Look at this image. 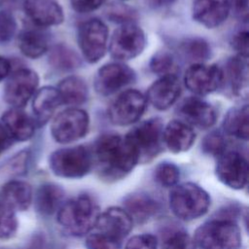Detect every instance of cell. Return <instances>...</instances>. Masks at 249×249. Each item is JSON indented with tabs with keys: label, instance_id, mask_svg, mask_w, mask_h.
I'll use <instances>...</instances> for the list:
<instances>
[{
	"label": "cell",
	"instance_id": "83f0119b",
	"mask_svg": "<svg viewBox=\"0 0 249 249\" xmlns=\"http://www.w3.org/2000/svg\"><path fill=\"white\" fill-rule=\"evenodd\" d=\"M49 40L45 33L37 29H27L18 36V48L20 52L30 58L42 56L47 51Z\"/></svg>",
	"mask_w": 249,
	"mask_h": 249
},
{
	"label": "cell",
	"instance_id": "603a6c76",
	"mask_svg": "<svg viewBox=\"0 0 249 249\" xmlns=\"http://www.w3.org/2000/svg\"><path fill=\"white\" fill-rule=\"evenodd\" d=\"M2 122L12 139L25 141L34 134V122L19 108H13L7 111L2 116Z\"/></svg>",
	"mask_w": 249,
	"mask_h": 249
},
{
	"label": "cell",
	"instance_id": "30bf717a",
	"mask_svg": "<svg viewBox=\"0 0 249 249\" xmlns=\"http://www.w3.org/2000/svg\"><path fill=\"white\" fill-rule=\"evenodd\" d=\"M147 106L146 96L135 89L123 91L111 103L108 118L113 124L128 125L138 121Z\"/></svg>",
	"mask_w": 249,
	"mask_h": 249
},
{
	"label": "cell",
	"instance_id": "f6af8a7d",
	"mask_svg": "<svg viewBox=\"0 0 249 249\" xmlns=\"http://www.w3.org/2000/svg\"><path fill=\"white\" fill-rule=\"evenodd\" d=\"M11 70V63L5 57L0 56V81H2Z\"/></svg>",
	"mask_w": 249,
	"mask_h": 249
},
{
	"label": "cell",
	"instance_id": "3957f363",
	"mask_svg": "<svg viewBox=\"0 0 249 249\" xmlns=\"http://www.w3.org/2000/svg\"><path fill=\"white\" fill-rule=\"evenodd\" d=\"M209 205L208 194L194 183L176 185L169 194V206L172 213L184 221H192L203 216Z\"/></svg>",
	"mask_w": 249,
	"mask_h": 249
},
{
	"label": "cell",
	"instance_id": "74e56055",
	"mask_svg": "<svg viewBox=\"0 0 249 249\" xmlns=\"http://www.w3.org/2000/svg\"><path fill=\"white\" fill-rule=\"evenodd\" d=\"M16 27L13 16L7 12H0V43L10 41L16 32Z\"/></svg>",
	"mask_w": 249,
	"mask_h": 249
},
{
	"label": "cell",
	"instance_id": "6da1fadb",
	"mask_svg": "<svg viewBox=\"0 0 249 249\" xmlns=\"http://www.w3.org/2000/svg\"><path fill=\"white\" fill-rule=\"evenodd\" d=\"M91 155L100 176L110 181L122 179L139 162L138 155L126 136L114 133L100 136Z\"/></svg>",
	"mask_w": 249,
	"mask_h": 249
},
{
	"label": "cell",
	"instance_id": "ffe728a7",
	"mask_svg": "<svg viewBox=\"0 0 249 249\" xmlns=\"http://www.w3.org/2000/svg\"><path fill=\"white\" fill-rule=\"evenodd\" d=\"M24 11L38 26L60 24L64 19L63 10L54 0H25Z\"/></svg>",
	"mask_w": 249,
	"mask_h": 249
},
{
	"label": "cell",
	"instance_id": "4dcf8cb0",
	"mask_svg": "<svg viewBox=\"0 0 249 249\" xmlns=\"http://www.w3.org/2000/svg\"><path fill=\"white\" fill-rule=\"evenodd\" d=\"M50 63L59 70H73L80 66L78 54L64 45H56L50 53Z\"/></svg>",
	"mask_w": 249,
	"mask_h": 249
},
{
	"label": "cell",
	"instance_id": "cb8c5ba5",
	"mask_svg": "<svg viewBox=\"0 0 249 249\" xmlns=\"http://www.w3.org/2000/svg\"><path fill=\"white\" fill-rule=\"evenodd\" d=\"M1 198L14 211L26 210L32 201L31 186L23 181H10L3 186Z\"/></svg>",
	"mask_w": 249,
	"mask_h": 249
},
{
	"label": "cell",
	"instance_id": "d4e9b609",
	"mask_svg": "<svg viewBox=\"0 0 249 249\" xmlns=\"http://www.w3.org/2000/svg\"><path fill=\"white\" fill-rule=\"evenodd\" d=\"M56 89L62 104L69 106L82 105L86 102L89 94L87 84L78 76L65 77L59 82Z\"/></svg>",
	"mask_w": 249,
	"mask_h": 249
},
{
	"label": "cell",
	"instance_id": "9c48e42d",
	"mask_svg": "<svg viewBox=\"0 0 249 249\" xmlns=\"http://www.w3.org/2000/svg\"><path fill=\"white\" fill-rule=\"evenodd\" d=\"M88 113L80 108L71 107L58 113L53 120L51 132L59 143H71L83 138L89 129Z\"/></svg>",
	"mask_w": 249,
	"mask_h": 249
},
{
	"label": "cell",
	"instance_id": "d6a6232c",
	"mask_svg": "<svg viewBox=\"0 0 249 249\" xmlns=\"http://www.w3.org/2000/svg\"><path fill=\"white\" fill-rule=\"evenodd\" d=\"M18 228L15 211L0 197V238L12 237Z\"/></svg>",
	"mask_w": 249,
	"mask_h": 249
},
{
	"label": "cell",
	"instance_id": "f1b7e54d",
	"mask_svg": "<svg viewBox=\"0 0 249 249\" xmlns=\"http://www.w3.org/2000/svg\"><path fill=\"white\" fill-rule=\"evenodd\" d=\"M63 191L56 185L45 184L41 186L36 194L35 203L37 210L44 215L57 212L62 205Z\"/></svg>",
	"mask_w": 249,
	"mask_h": 249
},
{
	"label": "cell",
	"instance_id": "277c9868",
	"mask_svg": "<svg viewBox=\"0 0 249 249\" xmlns=\"http://www.w3.org/2000/svg\"><path fill=\"white\" fill-rule=\"evenodd\" d=\"M194 241L200 249H238L241 235L234 222L217 219L201 225L195 233Z\"/></svg>",
	"mask_w": 249,
	"mask_h": 249
},
{
	"label": "cell",
	"instance_id": "2e32d148",
	"mask_svg": "<svg viewBox=\"0 0 249 249\" xmlns=\"http://www.w3.org/2000/svg\"><path fill=\"white\" fill-rule=\"evenodd\" d=\"M133 221L128 213L120 207H110L100 213L91 231L123 241L130 232Z\"/></svg>",
	"mask_w": 249,
	"mask_h": 249
},
{
	"label": "cell",
	"instance_id": "484cf974",
	"mask_svg": "<svg viewBox=\"0 0 249 249\" xmlns=\"http://www.w3.org/2000/svg\"><path fill=\"white\" fill-rule=\"evenodd\" d=\"M225 131L235 138L247 140L249 136V109L248 105L231 109L223 122Z\"/></svg>",
	"mask_w": 249,
	"mask_h": 249
},
{
	"label": "cell",
	"instance_id": "8d00e7d4",
	"mask_svg": "<svg viewBox=\"0 0 249 249\" xmlns=\"http://www.w3.org/2000/svg\"><path fill=\"white\" fill-rule=\"evenodd\" d=\"M202 149L205 153L218 157L226 151V141L220 132L212 131L203 139Z\"/></svg>",
	"mask_w": 249,
	"mask_h": 249
},
{
	"label": "cell",
	"instance_id": "7a4b0ae2",
	"mask_svg": "<svg viewBox=\"0 0 249 249\" xmlns=\"http://www.w3.org/2000/svg\"><path fill=\"white\" fill-rule=\"evenodd\" d=\"M96 202L89 196H78L62 203L57 211V222L68 233L81 236L89 233L99 216Z\"/></svg>",
	"mask_w": 249,
	"mask_h": 249
},
{
	"label": "cell",
	"instance_id": "60d3db41",
	"mask_svg": "<svg viewBox=\"0 0 249 249\" xmlns=\"http://www.w3.org/2000/svg\"><path fill=\"white\" fill-rule=\"evenodd\" d=\"M107 0H70L73 10L79 14H87L100 8Z\"/></svg>",
	"mask_w": 249,
	"mask_h": 249
},
{
	"label": "cell",
	"instance_id": "4fadbf2b",
	"mask_svg": "<svg viewBox=\"0 0 249 249\" xmlns=\"http://www.w3.org/2000/svg\"><path fill=\"white\" fill-rule=\"evenodd\" d=\"M184 82L186 88L196 95L209 94L222 85L221 67L216 64L195 63L185 73Z\"/></svg>",
	"mask_w": 249,
	"mask_h": 249
},
{
	"label": "cell",
	"instance_id": "5b68a950",
	"mask_svg": "<svg viewBox=\"0 0 249 249\" xmlns=\"http://www.w3.org/2000/svg\"><path fill=\"white\" fill-rule=\"evenodd\" d=\"M49 162L52 171L56 176L68 179L85 176L93 164L91 153L84 146L56 150L51 155Z\"/></svg>",
	"mask_w": 249,
	"mask_h": 249
},
{
	"label": "cell",
	"instance_id": "836d02e7",
	"mask_svg": "<svg viewBox=\"0 0 249 249\" xmlns=\"http://www.w3.org/2000/svg\"><path fill=\"white\" fill-rule=\"evenodd\" d=\"M154 176L160 185L163 187H174L179 180L180 171L172 162H161L155 168Z\"/></svg>",
	"mask_w": 249,
	"mask_h": 249
},
{
	"label": "cell",
	"instance_id": "52a82bcc",
	"mask_svg": "<svg viewBox=\"0 0 249 249\" xmlns=\"http://www.w3.org/2000/svg\"><path fill=\"white\" fill-rule=\"evenodd\" d=\"M77 40L84 58L89 63H95L106 53L108 28L102 20L89 18L79 25Z\"/></svg>",
	"mask_w": 249,
	"mask_h": 249
},
{
	"label": "cell",
	"instance_id": "ab89813d",
	"mask_svg": "<svg viewBox=\"0 0 249 249\" xmlns=\"http://www.w3.org/2000/svg\"><path fill=\"white\" fill-rule=\"evenodd\" d=\"M232 48L237 54L243 57H248L249 53V33L247 30H240L232 36Z\"/></svg>",
	"mask_w": 249,
	"mask_h": 249
},
{
	"label": "cell",
	"instance_id": "4316f807",
	"mask_svg": "<svg viewBox=\"0 0 249 249\" xmlns=\"http://www.w3.org/2000/svg\"><path fill=\"white\" fill-rule=\"evenodd\" d=\"M158 203L151 196L143 194L131 195L124 202V210L132 221L142 223L151 218L158 210Z\"/></svg>",
	"mask_w": 249,
	"mask_h": 249
},
{
	"label": "cell",
	"instance_id": "e0dca14e",
	"mask_svg": "<svg viewBox=\"0 0 249 249\" xmlns=\"http://www.w3.org/2000/svg\"><path fill=\"white\" fill-rule=\"evenodd\" d=\"M178 114L184 123L198 128L211 127L217 120L215 108L198 97L185 99L178 108Z\"/></svg>",
	"mask_w": 249,
	"mask_h": 249
},
{
	"label": "cell",
	"instance_id": "bcb514c9",
	"mask_svg": "<svg viewBox=\"0 0 249 249\" xmlns=\"http://www.w3.org/2000/svg\"><path fill=\"white\" fill-rule=\"evenodd\" d=\"M175 1L176 0H147V3L152 8L160 9V8H165L172 5Z\"/></svg>",
	"mask_w": 249,
	"mask_h": 249
},
{
	"label": "cell",
	"instance_id": "7c38bea8",
	"mask_svg": "<svg viewBox=\"0 0 249 249\" xmlns=\"http://www.w3.org/2000/svg\"><path fill=\"white\" fill-rule=\"evenodd\" d=\"M216 175L226 186L235 190L242 189L248 180L247 160L238 152L225 151L218 156Z\"/></svg>",
	"mask_w": 249,
	"mask_h": 249
},
{
	"label": "cell",
	"instance_id": "d590c367",
	"mask_svg": "<svg viewBox=\"0 0 249 249\" xmlns=\"http://www.w3.org/2000/svg\"><path fill=\"white\" fill-rule=\"evenodd\" d=\"M161 249H196V243L186 232L176 231L164 240Z\"/></svg>",
	"mask_w": 249,
	"mask_h": 249
},
{
	"label": "cell",
	"instance_id": "f35d334b",
	"mask_svg": "<svg viewBox=\"0 0 249 249\" xmlns=\"http://www.w3.org/2000/svg\"><path fill=\"white\" fill-rule=\"evenodd\" d=\"M157 238L152 234L132 236L125 244L124 249H157Z\"/></svg>",
	"mask_w": 249,
	"mask_h": 249
},
{
	"label": "cell",
	"instance_id": "ac0fdd59",
	"mask_svg": "<svg viewBox=\"0 0 249 249\" xmlns=\"http://www.w3.org/2000/svg\"><path fill=\"white\" fill-rule=\"evenodd\" d=\"M181 93V86L177 76H163L155 81L148 89L146 99L158 110L171 107Z\"/></svg>",
	"mask_w": 249,
	"mask_h": 249
},
{
	"label": "cell",
	"instance_id": "8992f818",
	"mask_svg": "<svg viewBox=\"0 0 249 249\" xmlns=\"http://www.w3.org/2000/svg\"><path fill=\"white\" fill-rule=\"evenodd\" d=\"M163 124L154 118L141 122L125 136L135 149L139 161L146 162L157 157L162 147Z\"/></svg>",
	"mask_w": 249,
	"mask_h": 249
},
{
	"label": "cell",
	"instance_id": "e575fe53",
	"mask_svg": "<svg viewBox=\"0 0 249 249\" xmlns=\"http://www.w3.org/2000/svg\"><path fill=\"white\" fill-rule=\"evenodd\" d=\"M122 244L123 241L95 231H90L86 239L88 249H121Z\"/></svg>",
	"mask_w": 249,
	"mask_h": 249
},
{
	"label": "cell",
	"instance_id": "ee69618b",
	"mask_svg": "<svg viewBox=\"0 0 249 249\" xmlns=\"http://www.w3.org/2000/svg\"><path fill=\"white\" fill-rule=\"evenodd\" d=\"M12 143V137L10 136L9 132L3 125V124L0 123V154L5 151Z\"/></svg>",
	"mask_w": 249,
	"mask_h": 249
},
{
	"label": "cell",
	"instance_id": "7402d4cb",
	"mask_svg": "<svg viewBox=\"0 0 249 249\" xmlns=\"http://www.w3.org/2000/svg\"><path fill=\"white\" fill-rule=\"evenodd\" d=\"M62 104L56 88L44 87L34 93L32 108L36 122L39 125L45 124Z\"/></svg>",
	"mask_w": 249,
	"mask_h": 249
},
{
	"label": "cell",
	"instance_id": "5bb4252c",
	"mask_svg": "<svg viewBox=\"0 0 249 249\" xmlns=\"http://www.w3.org/2000/svg\"><path fill=\"white\" fill-rule=\"evenodd\" d=\"M38 83L39 78L34 71L26 68L18 69L8 80L4 97L14 108L20 109L35 93Z\"/></svg>",
	"mask_w": 249,
	"mask_h": 249
},
{
	"label": "cell",
	"instance_id": "44dd1931",
	"mask_svg": "<svg viewBox=\"0 0 249 249\" xmlns=\"http://www.w3.org/2000/svg\"><path fill=\"white\" fill-rule=\"evenodd\" d=\"M195 138L196 134L192 126L183 121H171L163 127L162 142L174 154L188 151L192 147Z\"/></svg>",
	"mask_w": 249,
	"mask_h": 249
},
{
	"label": "cell",
	"instance_id": "f546056e",
	"mask_svg": "<svg viewBox=\"0 0 249 249\" xmlns=\"http://www.w3.org/2000/svg\"><path fill=\"white\" fill-rule=\"evenodd\" d=\"M180 50L183 55L195 63H203L211 54V49L208 43L201 38H188L180 44Z\"/></svg>",
	"mask_w": 249,
	"mask_h": 249
},
{
	"label": "cell",
	"instance_id": "1f68e13d",
	"mask_svg": "<svg viewBox=\"0 0 249 249\" xmlns=\"http://www.w3.org/2000/svg\"><path fill=\"white\" fill-rule=\"evenodd\" d=\"M150 69L160 77L177 76L178 65L174 55L168 52H159L150 60Z\"/></svg>",
	"mask_w": 249,
	"mask_h": 249
},
{
	"label": "cell",
	"instance_id": "7dc6e473",
	"mask_svg": "<svg viewBox=\"0 0 249 249\" xmlns=\"http://www.w3.org/2000/svg\"><path fill=\"white\" fill-rule=\"evenodd\" d=\"M122 1H128V0H122Z\"/></svg>",
	"mask_w": 249,
	"mask_h": 249
},
{
	"label": "cell",
	"instance_id": "8fae6325",
	"mask_svg": "<svg viewBox=\"0 0 249 249\" xmlns=\"http://www.w3.org/2000/svg\"><path fill=\"white\" fill-rule=\"evenodd\" d=\"M135 77V72L124 63H108L98 69L94 78V89L100 95H111L132 84Z\"/></svg>",
	"mask_w": 249,
	"mask_h": 249
},
{
	"label": "cell",
	"instance_id": "7bdbcfd3",
	"mask_svg": "<svg viewBox=\"0 0 249 249\" xmlns=\"http://www.w3.org/2000/svg\"><path fill=\"white\" fill-rule=\"evenodd\" d=\"M110 18L112 20L126 23V22H132L131 18H133V11L128 9L125 6H119V7H114L110 11Z\"/></svg>",
	"mask_w": 249,
	"mask_h": 249
},
{
	"label": "cell",
	"instance_id": "9a60e30c",
	"mask_svg": "<svg viewBox=\"0 0 249 249\" xmlns=\"http://www.w3.org/2000/svg\"><path fill=\"white\" fill-rule=\"evenodd\" d=\"M222 71V85L226 87L231 94L238 97H246L248 93L249 70L247 57L238 54L230 57Z\"/></svg>",
	"mask_w": 249,
	"mask_h": 249
},
{
	"label": "cell",
	"instance_id": "ba28073f",
	"mask_svg": "<svg viewBox=\"0 0 249 249\" xmlns=\"http://www.w3.org/2000/svg\"><path fill=\"white\" fill-rule=\"evenodd\" d=\"M146 46L145 33L133 22L118 27L109 42V52L118 60H128L139 55Z\"/></svg>",
	"mask_w": 249,
	"mask_h": 249
},
{
	"label": "cell",
	"instance_id": "d6986e66",
	"mask_svg": "<svg viewBox=\"0 0 249 249\" xmlns=\"http://www.w3.org/2000/svg\"><path fill=\"white\" fill-rule=\"evenodd\" d=\"M193 18L207 28L221 25L230 14L228 0H194Z\"/></svg>",
	"mask_w": 249,
	"mask_h": 249
},
{
	"label": "cell",
	"instance_id": "b9f144b4",
	"mask_svg": "<svg viewBox=\"0 0 249 249\" xmlns=\"http://www.w3.org/2000/svg\"><path fill=\"white\" fill-rule=\"evenodd\" d=\"M230 12L231 11L235 18L241 21H248L249 15V0H228Z\"/></svg>",
	"mask_w": 249,
	"mask_h": 249
}]
</instances>
